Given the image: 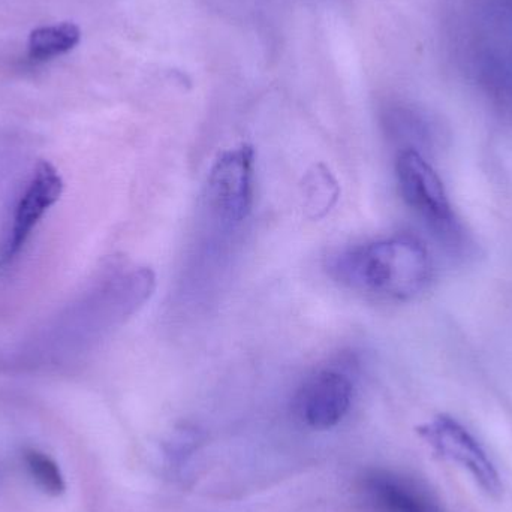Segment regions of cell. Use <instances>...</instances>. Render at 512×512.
Here are the masks:
<instances>
[{"label":"cell","instance_id":"2","mask_svg":"<svg viewBox=\"0 0 512 512\" xmlns=\"http://www.w3.org/2000/svg\"><path fill=\"white\" fill-rule=\"evenodd\" d=\"M396 179L406 206L453 251L465 248L466 236L432 165L417 149H402L396 158Z\"/></svg>","mask_w":512,"mask_h":512},{"label":"cell","instance_id":"4","mask_svg":"<svg viewBox=\"0 0 512 512\" xmlns=\"http://www.w3.org/2000/svg\"><path fill=\"white\" fill-rule=\"evenodd\" d=\"M418 432L444 459L459 463L468 469L487 495L492 498H499L502 495L498 471L477 439L462 424L448 415H439L432 423L420 427Z\"/></svg>","mask_w":512,"mask_h":512},{"label":"cell","instance_id":"3","mask_svg":"<svg viewBox=\"0 0 512 512\" xmlns=\"http://www.w3.org/2000/svg\"><path fill=\"white\" fill-rule=\"evenodd\" d=\"M254 167V147L242 144L225 150L210 168L206 185L207 207L224 227H237L251 213Z\"/></svg>","mask_w":512,"mask_h":512},{"label":"cell","instance_id":"1","mask_svg":"<svg viewBox=\"0 0 512 512\" xmlns=\"http://www.w3.org/2000/svg\"><path fill=\"white\" fill-rule=\"evenodd\" d=\"M328 273L367 297L409 301L430 285L433 262L420 239L402 234L345 249L330 259Z\"/></svg>","mask_w":512,"mask_h":512},{"label":"cell","instance_id":"6","mask_svg":"<svg viewBox=\"0 0 512 512\" xmlns=\"http://www.w3.org/2000/svg\"><path fill=\"white\" fill-rule=\"evenodd\" d=\"M63 180L59 171L48 161H39L33 170L32 180L15 209L14 222L8 239L0 249V268L11 264L20 254L33 228L41 221L51 206L62 197Z\"/></svg>","mask_w":512,"mask_h":512},{"label":"cell","instance_id":"10","mask_svg":"<svg viewBox=\"0 0 512 512\" xmlns=\"http://www.w3.org/2000/svg\"><path fill=\"white\" fill-rule=\"evenodd\" d=\"M24 463L36 486L50 496H60L65 493L66 484L59 465L42 451L29 448L24 451Z\"/></svg>","mask_w":512,"mask_h":512},{"label":"cell","instance_id":"8","mask_svg":"<svg viewBox=\"0 0 512 512\" xmlns=\"http://www.w3.org/2000/svg\"><path fill=\"white\" fill-rule=\"evenodd\" d=\"M304 209L313 219H321L333 209L339 198V185L324 165H316L304 177Z\"/></svg>","mask_w":512,"mask_h":512},{"label":"cell","instance_id":"5","mask_svg":"<svg viewBox=\"0 0 512 512\" xmlns=\"http://www.w3.org/2000/svg\"><path fill=\"white\" fill-rule=\"evenodd\" d=\"M354 399V384L346 373L321 369L310 375L295 394L298 418L310 429L336 427L348 414Z\"/></svg>","mask_w":512,"mask_h":512},{"label":"cell","instance_id":"9","mask_svg":"<svg viewBox=\"0 0 512 512\" xmlns=\"http://www.w3.org/2000/svg\"><path fill=\"white\" fill-rule=\"evenodd\" d=\"M80 29L72 23L39 27L30 33L29 53L33 59H51L72 50L80 42Z\"/></svg>","mask_w":512,"mask_h":512},{"label":"cell","instance_id":"7","mask_svg":"<svg viewBox=\"0 0 512 512\" xmlns=\"http://www.w3.org/2000/svg\"><path fill=\"white\" fill-rule=\"evenodd\" d=\"M363 493L375 512H444L417 484L391 472L367 474Z\"/></svg>","mask_w":512,"mask_h":512}]
</instances>
